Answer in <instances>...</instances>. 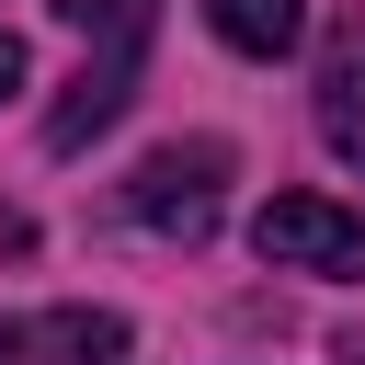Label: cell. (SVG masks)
Returning a JSON list of instances; mask_svg holds the SVG:
<instances>
[{
  "instance_id": "obj_1",
  "label": "cell",
  "mask_w": 365,
  "mask_h": 365,
  "mask_svg": "<svg viewBox=\"0 0 365 365\" xmlns=\"http://www.w3.org/2000/svg\"><path fill=\"white\" fill-rule=\"evenodd\" d=\"M251 251L274 274H365V205H331V194H274L251 217Z\"/></svg>"
},
{
  "instance_id": "obj_2",
  "label": "cell",
  "mask_w": 365,
  "mask_h": 365,
  "mask_svg": "<svg viewBox=\"0 0 365 365\" xmlns=\"http://www.w3.org/2000/svg\"><path fill=\"white\" fill-rule=\"evenodd\" d=\"M217 182H228V148H217V137L148 148L137 182H125V217H137V228H171V240H205V228H217Z\"/></svg>"
},
{
  "instance_id": "obj_3",
  "label": "cell",
  "mask_w": 365,
  "mask_h": 365,
  "mask_svg": "<svg viewBox=\"0 0 365 365\" xmlns=\"http://www.w3.org/2000/svg\"><path fill=\"white\" fill-rule=\"evenodd\" d=\"M125 103H137V46H103V57L68 80V103L46 114V148H91V137H103Z\"/></svg>"
},
{
  "instance_id": "obj_4",
  "label": "cell",
  "mask_w": 365,
  "mask_h": 365,
  "mask_svg": "<svg viewBox=\"0 0 365 365\" xmlns=\"http://www.w3.org/2000/svg\"><path fill=\"white\" fill-rule=\"evenodd\" d=\"M125 354V319L114 308H46L23 331V365H114Z\"/></svg>"
},
{
  "instance_id": "obj_5",
  "label": "cell",
  "mask_w": 365,
  "mask_h": 365,
  "mask_svg": "<svg viewBox=\"0 0 365 365\" xmlns=\"http://www.w3.org/2000/svg\"><path fill=\"white\" fill-rule=\"evenodd\" d=\"M319 137L365 171V23L331 46V68H319Z\"/></svg>"
},
{
  "instance_id": "obj_6",
  "label": "cell",
  "mask_w": 365,
  "mask_h": 365,
  "mask_svg": "<svg viewBox=\"0 0 365 365\" xmlns=\"http://www.w3.org/2000/svg\"><path fill=\"white\" fill-rule=\"evenodd\" d=\"M205 23H217L228 57H285L308 34V0H205Z\"/></svg>"
},
{
  "instance_id": "obj_7",
  "label": "cell",
  "mask_w": 365,
  "mask_h": 365,
  "mask_svg": "<svg viewBox=\"0 0 365 365\" xmlns=\"http://www.w3.org/2000/svg\"><path fill=\"white\" fill-rule=\"evenodd\" d=\"M57 11L103 46H137V57H148V23H160V0H57Z\"/></svg>"
},
{
  "instance_id": "obj_8",
  "label": "cell",
  "mask_w": 365,
  "mask_h": 365,
  "mask_svg": "<svg viewBox=\"0 0 365 365\" xmlns=\"http://www.w3.org/2000/svg\"><path fill=\"white\" fill-rule=\"evenodd\" d=\"M23 91V34H0V103Z\"/></svg>"
},
{
  "instance_id": "obj_9",
  "label": "cell",
  "mask_w": 365,
  "mask_h": 365,
  "mask_svg": "<svg viewBox=\"0 0 365 365\" xmlns=\"http://www.w3.org/2000/svg\"><path fill=\"white\" fill-rule=\"evenodd\" d=\"M0 365H23V319H0Z\"/></svg>"
},
{
  "instance_id": "obj_10",
  "label": "cell",
  "mask_w": 365,
  "mask_h": 365,
  "mask_svg": "<svg viewBox=\"0 0 365 365\" xmlns=\"http://www.w3.org/2000/svg\"><path fill=\"white\" fill-rule=\"evenodd\" d=\"M354 365H365V354H354Z\"/></svg>"
}]
</instances>
